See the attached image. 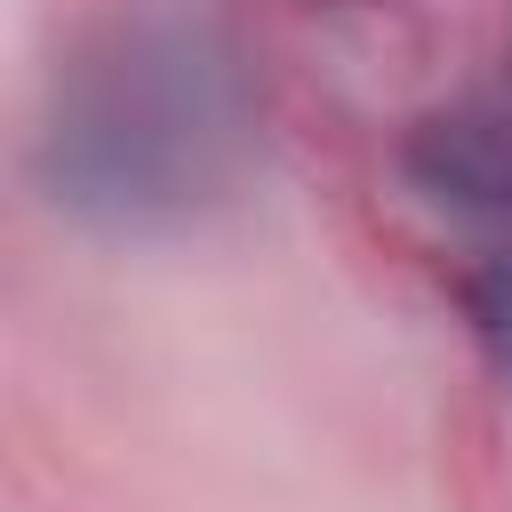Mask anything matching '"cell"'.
I'll list each match as a JSON object with an SVG mask.
<instances>
[{"instance_id":"1","label":"cell","mask_w":512,"mask_h":512,"mask_svg":"<svg viewBox=\"0 0 512 512\" xmlns=\"http://www.w3.org/2000/svg\"><path fill=\"white\" fill-rule=\"evenodd\" d=\"M256 160V88L208 24L136 16L96 32L48 104L40 184L104 232H168L232 200Z\"/></svg>"},{"instance_id":"2","label":"cell","mask_w":512,"mask_h":512,"mask_svg":"<svg viewBox=\"0 0 512 512\" xmlns=\"http://www.w3.org/2000/svg\"><path fill=\"white\" fill-rule=\"evenodd\" d=\"M408 168L432 200L512 224V88L424 120L416 144H408Z\"/></svg>"},{"instance_id":"3","label":"cell","mask_w":512,"mask_h":512,"mask_svg":"<svg viewBox=\"0 0 512 512\" xmlns=\"http://www.w3.org/2000/svg\"><path fill=\"white\" fill-rule=\"evenodd\" d=\"M472 320H480V336H488L496 368L512 376V272H488V280L472 288Z\"/></svg>"}]
</instances>
